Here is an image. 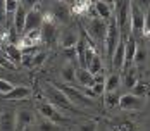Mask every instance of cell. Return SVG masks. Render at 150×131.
Returning <instances> with one entry per match:
<instances>
[{
  "label": "cell",
  "instance_id": "f1b7e54d",
  "mask_svg": "<svg viewBox=\"0 0 150 131\" xmlns=\"http://www.w3.org/2000/svg\"><path fill=\"white\" fill-rule=\"evenodd\" d=\"M90 5H91L90 0H78V2H76V5L73 7V11H74V12H79V14H83V12L86 14V11H88V7H90Z\"/></svg>",
  "mask_w": 150,
  "mask_h": 131
},
{
  "label": "cell",
  "instance_id": "4316f807",
  "mask_svg": "<svg viewBox=\"0 0 150 131\" xmlns=\"http://www.w3.org/2000/svg\"><path fill=\"white\" fill-rule=\"evenodd\" d=\"M138 83V79H136V73H135V69H126V74H124V85L128 88H133Z\"/></svg>",
  "mask_w": 150,
  "mask_h": 131
},
{
  "label": "cell",
  "instance_id": "7bdbcfd3",
  "mask_svg": "<svg viewBox=\"0 0 150 131\" xmlns=\"http://www.w3.org/2000/svg\"><path fill=\"white\" fill-rule=\"evenodd\" d=\"M59 2H64V4H66V2H69V0H59Z\"/></svg>",
  "mask_w": 150,
  "mask_h": 131
},
{
  "label": "cell",
  "instance_id": "d6986e66",
  "mask_svg": "<svg viewBox=\"0 0 150 131\" xmlns=\"http://www.w3.org/2000/svg\"><path fill=\"white\" fill-rule=\"evenodd\" d=\"M93 7L97 9V14H98L100 19L109 21V19L112 17V5H109L107 2H104V0H97V2L93 4Z\"/></svg>",
  "mask_w": 150,
  "mask_h": 131
},
{
  "label": "cell",
  "instance_id": "52a82bcc",
  "mask_svg": "<svg viewBox=\"0 0 150 131\" xmlns=\"http://www.w3.org/2000/svg\"><path fill=\"white\" fill-rule=\"evenodd\" d=\"M42 23H43V14H42V5L40 2L35 4L28 11L26 14V24H24V33L26 31H31V29H38L42 28Z\"/></svg>",
  "mask_w": 150,
  "mask_h": 131
},
{
  "label": "cell",
  "instance_id": "e575fe53",
  "mask_svg": "<svg viewBox=\"0 0 150 131\" xmlns=\"http://www.w3.org/2000/svg\"><path fill=\"white\" fill-rule=\"evenodd\" d=\"M79 131H97V121H88V123L81 124Z\"/></svg>",
  "mask_w": 150,
  "mask_h": 131
},
{
  "label": "cell",
  "instance_id": "7402d4cb",
  "mask_svg": "<svg viewBox=\"0 0 150 131\" xmlns=\"http://www.w3.org/2000/svg\"><path fill=\"white\" fill-rule=\"evenodd\" d=\"M86 47L88 45L83 38L78 40V43H76V59H78V64L83 69H86Z\"/></svg>",
  "mask_w": 150,
  "mask_h": 131
},
{
  "label": "cell",
  "instance_id": "6da1fadb",
  "mask_svg": "<svg viewBox=\"0 0 150 131\" xmlns=\"http://www.w3.org/2000/svg\"><path fill=\"white\" fill-rule=\"evenodd\" d=\"M47 97H48V102L52 105H55L59 110H73L76 114H81V110H78V105L71 102L57 86L47 85Z\"/></svg>",
  "mask_w": 150,
  "mask_h": 131
},
{
  "label": "cell",
  "instance_id": "60d3db41",
  "mask_svg": "<svg viewBox=\"0 0 150 131\" xmlns=\"http://www.w3.org/2000/svg\"><path fill=\"white\" fill-rule=\"evenodd\" d=\"M0 54H4V47H2V43H0Z\"/></svg>",
  "mask_w": 150,
  "mask_h": 131
},
{
  "label": "cell",
  "instance_id": "74e56055",
  "mask_svg": "<svg viewBox=\"0 0 150 131\" xmlns=\"http://www.w3.org/2000/svg\"><path fill=\"white\" fill-rule=\"evenodd\" d=\"M64 55L67 59H76V47H71V48H64ZM78 60V59H76Z\"/></svg>",
  "mask_w": 150,
  "mask_h": 131
},
{
  "label": "cell",
  "instance_id": "f546056e",
  "mask_svg": "<svg viewBox=\"0 0 150 131\" xmlns=\"http://www.w3.org/2000/svg\"><path fill=\"white\" fill-rule=\"evenodd\" d=\"M145 60H147V50H145V48H138V47H136L133 64H143Z\"/></svg>",
  "mask_w": 150,
  "mask_h": 131
},
{
  "label": "cell",
  "instance_id": "f6af8a7d",
  "mask_svg": "<svg viewBox=\"0 0 150 131\" xmlns=\"http://www.w3.org/2000/svg\"><path fill=\"white\" fill-rule=\"evenodd\" d=\"M23 131H28V130H23Z\"/></svg>",
  "mask_w": 150,
  "mask_h": 131
},
{
  "label": "cell",
  "instance_id": "8fae6325",
  "mask_svg": "<svg viewBox=\"0 0 150 131\" xmlns=\"http://www.w3.org/2000/svg\"><path fill=\"white\" fill-rule=\"evenodd\" d=\"M40 31H42V40H43L47 45H54L55 38H57V23L43 21Z\"/></svg>",
  "mask_w": 150,
  "mask_h": 131
},
{
  "label": "cell",
  "instance_id": "9c48e42d",
  "mask_svg": "<svg viewBox=\"0 0 150 131\" xmlns=\"http://www.w3.org/2000/svg\"><path fill=\"white\" fill-rule=\"evenodd\" d=\"M136 38L129 33V36H128V40H126V43H124V66H122V69H129L131 67V64H133V59H135V52H136Z\"/></svg>",
  "mask_w": 150,
  "mask_h": 131
},
{
  "label": "cell",
  "instance_id": "5bb4252c",
  "mask_svg": "<svg viewBox=\"0 0 150 131\" xmlns=\"http://www.w3.org/2000/svg\"><path fill=\"white\" fill-rule=\"evenodd\" d=\"M26 14H28V9L19 2V7H17V11L14 12V29L17 31V35H23V33H24Z\"/></svg>",
  "mask_w": 150,
  "mask_h": 131
},
{
  "label": "cell",
  "instance_id": "d590c367",
  "mask_svg": "<svg viewBox=\"0 0 150 131\" xmlns=\"http://www.w3.org/2000/svg\"><path fill=\"white\" fill-rule=\"evenodd\" d=\"M143 36H150V9L145 14V24H143Z\"/></svg>",
  "mask_w": 150,
  "mask_h": 131
},
{
  "label": "cell",
  "instance_id": "7a4b0ae2",
  "mask_svg": "<svg viewBox=\"0 0 150 131\" xmlns=\"http://www.w3.org/2000/svg\"><path fill=\"white\" fill-rule=\"evenodd\" d=\"M129 9H131V2L129 0H117V14L114 16L116 21H117V28L121 33V40L126 42L128 36H129V28H128V23H129Z\"/></svg>",
  "mask_w": 150,
  "mask_h": 131
},
{
  "label": "cell",
  "instance_id": "30bf717a",
  "mask_svg": "<svg viewBox=\"0 0 150 131\" xmlns=\"http://www.w3.org/2000/svg\"><path fill=\"white\" fill-rule=\"evenodd\" d=\"M143 105V97H136L133 93L119 97V107L124 110H138Z\"/></svg>",
  "mask_w": 150,
  "mask_h": 131
},
{
  "label": "cell",
  "instance_id": "8992f818",
  "mask_svg": "<svg viewBox=\"0 0 150 131\" xmlns=\"http://www.w3.org/2000/svg\"><path fill=\"white\" fill-rule=\"evenodd\" d=\"M86 33L90 35L91 40H98L104 43L105 33H107V23L100 17H93V19H90V23L86 26Z\"/></svg>",
  "mask_w": 150,
  "mask_h": 131
},
{
  "label": "cell",
  "instance_id": "b9f144b4",
  "mask_svg": "<svg viewBox=\"0 0 150 131\" xmlns=\"http://www.w3.org/2000/svg\"><path fill=\"white\" fill-rule=\"evenodd\" d=\"M2 71H5V67H4V66H0V73H2Z\"/></svg>",
  "mask_w": 150,
  "mask_h": 131
},
{
  "label": "cell",
  "instance_id": "ba28073f",
  "mask_svg": "<svg viewBox=\"0 0 150 131\" xmlns=\"http://www.w3.org/2000/svg\"><path fill=\"white\" fill-rule=\"evenodd\" d=\"M38 110H40L42 116H45L48 121H52V123H55V124H62V123H67V121H69V117L62 116V114L59 112V109H57L55 105H52L50 102L40 103Z\"/></svg>",
  "mask_w": 150,
  "mask_h": 131
},
{
  "label": "cell",
  "instance_id": "ab89813d",
  "mask_svg": "<svg viewBox=\"0 0 150 131\" xmlns=\"http://www.w3.org/2000/svg\"><path fill=\"white\" fill-rule=\"evenodd\" d=\"M0 33H4V24L0 23Z\"/></svg>",
  "mask_w": 150,
  "mask_h": 131
},
{
  "label": "cell",
  "instance_id": "1f68e13d",
  "mask_svg": "<svg viewBox=\"0 0 150 131\" xmlns=\"http://www.w3.org/2000/svg\"><path fill=\"white\" fill-rule=\"evenodd\" d=\"M40 131H60V128L59 124H55L52 121H45V123L40 124Z\"/></svg>",
  "mask_w": 150,
  "mask_h": 131
},
{
  "label": "cell",
  "instance_id": "ac0fdd59",
  "mask_svg": "<svg viewBox=\"0 0 150 131\" xmlns=\"http://www.w3.org/2000/svg\"><path fill=\"white\" fill-rule=\"evenodd\" d=\"M124 43L126 42H122L121 40L117 47H116V50H114V54H112V66H114V69H122V66H124Z\"/></svg>",
  "mask_w": 150,
  "mask_h": 131
},
{
  "label": "cell",
  "instance_id": "7c38bea8",
  "mask_svg": "<svg viewBox=\"0 0 150 131\" xmlns=\"http://www.w3.org/2000/svg\"><path fill=\"white\" fill-rule=\"evenodd\" d=\"M4 57L7 59L11 64H21V60H23V50L14 43H7L4 47Z\"/></svg>",
  "mask_w": 150,
  "mask_h": 131
},
{
  "label": "cell",
  "instance_id": "cb8c5ba5",
  "mask_svg": "<svg viewBox=\"0 0 150 131\" xmlns=\"http://www.w3.org/2000/svg\"><path fill=\"white\" fill-rule=\"evenodd\" d=\"M121 78L117 74H109L105 78V93H110V91H116L117 86H119Z\"/></svg>",
  "mask_w": 150,
  "mask_h": 131
},
{
  "label": "cell",
  "instance_id": "603a6c76",
  "mask_svg": "<svg viewBox=\"0 0 150 131\" xmlns=\"http://www.w3.org/2000/svg\"><path fill=\"white\" fill-rule=\"evenodd\" d=\"M60 76L66 83H76V69L73 64H66L60 71Z\"/></svg>",
  "mask_w": 150,
  "mask_h": 131
},
{
  "label": "cell",
  "instance_id": "ffe728a7",
  "mask_svg": "<svg viewBox=\"0 0 150 131\" xmlns=\"http://www.w3.org/2000/svg\"><path fill=\"white\" fill-rule=\"evenodd\" d=\"M79 40V36L76 35L74 31H64L62 35L59 36V43L62 48H71V47H76Z\"/></svg>",
  "mask_w": 150,
  "mask_h": 131
},
{
  "label": "cell",
  "instance_id": "4dcf8cb0",
  "mask_svg": "<svg viewBox=\"0 0 150 131\" xmlns=\"http://www.w3.org/2000/svg\"><path fill=\"white\" fill-rule=\"evenodd\" d=\"M47 60V54H43V52H36L35 55H31V66H42L43 62Z\"/></svg>",
  "mask_w": 150,
  "mask_h": 131
},
{
  "label": "cell",
  "instance_id": "9a60e30c",
  "mask_svg": "<svg viewBox=\"0 0 150 131\" xmlns=\"http://www.w3.org/2000/svg\"><path fill=\"white\" fill-rule=\"evenodd\" d=\"M50 14L54 16V19H55L57 23L66 24V23L69 21V17H71V9H69L64 2H59V4L52 9V12H50Z\"/></svg>",
  "mask_w": 150,
  "mask_h": 131
},
{
  "label": "cell",
  "instance_id": "d6a6232c",
  "mask_svg": "<svg viewBox=\"0 0 150 131\" xmlns=\"http://www.w3.org/2000/svg\"><path fill=\"white\" fill-rule=\"evenodd\" d=\"M131 91H133V95H136V97H145V93H147V86H145L143 83H136L135 86L131 88Z\"/></svg>",
  "mask_w": 150,
  "mask_h": 131
},
{
  "label": "cell",
  "instance_id": "8d00e7d4",
  "mask_svg": "<svg viewBox=\"0 0 150 131\" xmlns=\"http://www.w3.org/2000/svg\"><path fill=\"white\" fill-rule=\"evenodd\" d=\"M7 19V12H5V0H0V23L4 24Z\"/></svg>",
  "mask_w": 150,
  "mask_h": 131
},
{
  "label": "cell",
  "instance_id": "4fadbf2b",
  "mask_svg": "<svg viewBox=\"0 0 150 131\" xmlns=\"http://www.w3.org/2000/svg\"><path fill=\"white\" fill-rule=\"evenodd\" d=\"M30 97H31V90L26 86H12L11 91L2 95V98H5V100H24V98H30Z\"/></svg>",
  "mask_w": 150,
  "mask_h": 131
},
{
  "label": "cell",
  "instance_id": "277c9868",
  "mask_svg": "<svg viewBox=\"0 0 150 131\" xmlns=\"http://www.w3.org/2000/svg\"><path fill=\"white\" fill-rule=\"evenodd\" d=\"M55 86L59 88L60 91H62L73 103H76V105H81V107H93V98L86 97L79 88L67 86V85H55Z\"/></svg>",
  "mask_w": 150,
  "mask_h": 131
},
{
  "label": "cell",
  "instance_id": "484cf974",
  "mask_svg": "<svg viewBox=\"0 0 150 131\" xmlns=\"http://www.w3.org/2000/svg\"><path fill=\"white\" fill-rule=\"evenodd\" d=\"M86 69H88L91 74H100L102 73V59H100L98 54L93 55V59H91L90 62H88V66H86Z\"/></svg>",
  "mask_w": 150,
  "mask_h": 131
},
{
  "label": "cell",
  "instance_id": "5b68a950",
  "mask_svg": "<svg viewBox=\"0 0 150 131\" xmlns=\"http://www.w3.org/2000/svg\"><path fill=\"white\" fill-rule=\"evenodd\" d=\"M143 24H145V14L142 12L140 5L131 4V9H129V33L133 36H142L143 35Z\"/></svg>",
  "mask_w": 150,
  "mask_h": 131
},
{
  "label": "cell",
  "instance_id": "f35d334b",
  "mask_svg": "<svg viewBox=\"0 0 150 131\" xmlns=\"http://www.w3.org/2000/svg\"><path fill=\"white\" fill-rule=\"evenodd\" d=\"M149 4V0H138V5H147Z\"/></svg>",
  "mask_w": 150,
  "mask_h": 131
},
{
  "label": "cell",
  "instance_id": "d4e9b609",
  "mask_svg": "<svg viewBox=\"0 0 150 131\" xmlns=\"http://www.w3.org/2000/svg\"><path fill=\"white\" fill-rule=\"evenodd\" d=\"M91 90H93L95 95H102V93H105V76L102 73L95 74V83H93Z\"/></svg>",
  "mask_w": 150,
  "mask_h": 131
},
{
  "label": "cell",
  "instance_id": "ee69618b",
  "mask_svg": "<svg viewBox=\"0 0 150 131\" xmlns=\"http://www.w3.org/2000/svg\"><path fill=\"white\" fill-rule=\"evenodd\" d=\"M149 47H150V36H149Z\"/></svg>",
  "mask_w": 150,
  "mask_h": 131
},
{
  "label": "cell",
  "instance_id": "2e32d148",
  "mask_svg": "<svg viewBox=\"0 0 150 131\" xmlns=\"http://www.w3.org/2000/svg\"><path fill=\"white\" fill-rule=\"evenodd\" d=\"M16 130V114L12 110H4L0 114V131H14Z\"/></svg>",
  "mask_w": 150,
  "mask_h": 131
},
{
  "label": "cell",
  "instance_id": "83f0119b",
  "mask_svg": "<svg viewBox=\"0 0 150 131\" xmlns=\"http://www.w3.org/2000/svg\"><path fill=\"white\" fill-rule=\"evenodd\" d=\"M105 105H107L109 109L119 107V97H117L114 91H110V93H105Z\"/></svg>",
  "mask_w": 150,
  "mask_h": 131
},
{
  "label": "cell",
  "instance_id": "e0dca14e",
  "mask_svg": "<svg viewBox=\"0 0 150 131\" xmlns=\"http://www.w3.org/2000/svg\"><path fill=\"white\" fill-rule=\"evenodd\" d=\"M76 83L79 86H86V88H91L93 83H95V74H91L88 69H79L76 71Z\"/></svg>",
  "mask_w": 150,
  "mask_h": 131
},
{
  "label": "cell",
  "instance_id": "3957f363",
  "mask_svg": "<svg viewBox=\"0 0 150 131\" xmlns=\"http://www.w3.org/2000/svg\"><path fill=\"white\" fill-rule=\"evenodd\" d=\"M119 42H121V33H119V28H117V21L112 16L109 19V23H107V33H105V40H104V48L109 59H112V54H114V50H116Z\"/></svg>",
  "mask_w": 150,
  "mask_h": 131
},
{
  "label": "cell",
  "instance_id": "44dd1931",
  "mask_svg": "<svg viewBox=\"0 0 150 131\" xmlns=\"http://www.w3.org/2000/svg\"><path fill=\"white\" fill-rule=\"evenodd\" d=\"M31 121H33L31 112L30 110H26V109H23V110H19V112L16 114V128H19V130H26V128L31 124Z\"/></svg>",
  "mask_w": 150,
  "mask_h": 131
},
{
  "label": "cell",
  "instance_id": "836d02e7",
  "mask_svg": "<svg viewBox=\"0 0 150 131\" xmlns=\"http://www.w3.org/2000/svg\"><path fill=\"white\" fill-rule=\"evenodd\" d=\"M12 90V85L7 81V79H2L0 78V95H4V93H7V91H11Z\"/></svg>",
  "mask_w": 150,
  "mask_h": 131
}]
</instances>
